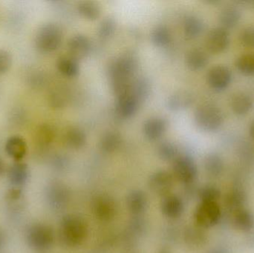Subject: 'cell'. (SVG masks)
<instances>
[{
  "label": "cell",
  "instance_id": "obj_51",
  "mask_svg": "<svg viewBox=\"0 0 254 253\" xmlns=\"http://www.w3.org/2000/svg\"><path fill=\"white\" fill-rule=\"evenodd\" d=\"M156 253H173L169 248H164L160 249Z\"/></svg>",
  "mask_w": 254,
  "mask_h": 253
},
{
  "label": "cell",
  "instance_id": "obj_30",
  "mask_svg": "<svg viewBox=\"0 0 254 253\" xmlns=\"http://www.w3.org/2000/svg\"><path fill=\"white\" fill-rule=\"evenodd\" d=\"M122 136L116 131L105 132L100 141V148L105 153H113L120 148Z\"/></svg>",
  "mask_w": 254,
  "mask_h": 253
},
{
  "label": "cell",
  "instance_id": "obj_31",
  "mask_svg": "<svg viewBox=\"0 0 254 253\" xmlns=\"http://www.w3.org/2000/svg\"><path fill=\"white\" fill-rule=\"evenodd\" d=\"M208 63L207 54L198 49H192L186 56L187 66L192 71H200Z\"/></svg>",
  "mask_w": 254,
  "mask_h": 253
},
{
  "label": "cell",
  "instance_id": "obj_9",
  "mask_svg": "<svg viewBox=\"0 0 254 253\" xmlns=\"http://www.w3.org/2000/svg\"><path fill=\"white\" fill-rule=\"evenodd\" d=\"M174 184L175 178L173 173L164 169L155 171L148 179L149 190L161 198L171 194Z\"/></svg>",
  "mask_w": 254,
  "mask_h": 253
},
{
  "label": "cell",
  "instance_id": "obj_15",
  "mask_svg": "<svg viewBox=\"0 0 254 253\" xmlns=\"http://www.w3.org/2000/svg\"><path fill=\"white\" fill-rule=\"evenodd\" d=\"M92 49L90 40L84 34H76L68 42L70 56L75 60L87 57Z\"/></svg>",
  "mask_w": 254,
  "mask_h": 253
},
{
  "label": "cell",
  "instance_id": "obj_10",
  "mask_svg": "<svg viewBox=\"0 0 254 253\" xmlns=\"http://www.w3.org/2000/svg\"><path fill=\"white\" fill-rule=\"evenodd\" d=\"M207 84L213 90H225L232 81V71L225 65H216L209 69L206 76Z\"/></svg>",
  "mask_w": 254,
  "mask_h": 253
},
{
  "label": "cell",
  "instance_id": "obj_47",
  "mask_svg": "<svg viewBox=\"0 0 254 253\" xmlns=\"http://www.w3.org/2000/svg\"><path fill=\"white\" fill-rule=\"evenodd\" d=\"M248 235H249V239L247 240L248 245L249 248L254 250V231Z\"/></svg>",
  "mask_w": 254,
  "mask_h": 253
},
{
  "label": "cell",
  "instance_id": "obj_6",
  "mask_svg": "<svg viewBox=\"0 0 254 253\" xmlns=\"http://www.w3.org/2000/svg\"><path fill=\"white\" fill-rule=\"evenodd\" d=\"M222 218V206L216 202H199L193 214L194 224L206 230L217 226Z\"/></svg>",
  "mask_w": 254,
  "mask_h": 253
},
{
  "label": "cell",
  "instance_id": "obj_29",
  "mask_svg": "<svg viewBox=\"0 0 254 253\" xmlns=\"http://www.w3.org/2000/svg\"><path fill=\"white\" fill-rule=\"evenodd\" d=\"M204 30V22L196 16H188L183 24L185 37L188 40H194L199 37Z\"/></svg>",
  "mask_w": 254,
  "mask_h": 253
},
{
  "label": "cell",
  "instance_id": "obj_49",
  "mask_svg": "<svg viewBox=\"0 0 254 253\" xmlns=\"http://www.w3.org/2000/svg\"><path fill=\"white\" fill-rule=\"evenodd\" d=\"M4 241H5V239H4V233L0 230V250L4 246Z\"/></svg>",
  "mask_w": 254,
  "mask_h": 253
},
{
  "label": "cell",
  "instance_id": "obj_33",
  "mask_svg": "<svg viewBox=\"0 0 254 253\" xmlns=\"http://www.w3.org/2000/svg\"><path fill=\"white\" fill-rule=\"evenodd\" d=\"M77 10L82 17L89 21L97 20L101 14L99 4L92 1H80L77 4Z\"/></svg>",
  "mask_w": 254,
  "mask_h": 253
},
{
  "label": "cell",
  "instance_id": "obj_25",
  "mask_svg": "<svg viewBox=\"0 0 254 253\" xmlns=\"http://www.w3.org/2000/svg\"><path fill=\"white\" fill-rule=\"evenodd\" d=\"M29 178V168L26 163L17 161L8 170V179L13 187L20 189Z\"/></svg>",
  "mask_w": 254,
  "mask_h": 253
},
{
  "label": "cell",
  "instance_id": "obj_34",
  "mask_svg": "<svg viewBox=\"0 0 254 253\" xmlns=\"http://www.w3.org/2000/svg\"><path fill=\"white\" fill-rule=\"evenodd\" d=\"M151 41L156 47H167L172 41L171 32L167 27L158 25L151 33Z\"/></svg>",
  "mask_w": 254,
  "mask_h": 253
},
{
  "label": "cell",
  "instance_id": "obj_2",
  "mask_svg": "<svg viewBox=\"0 0 254 253\" xmlns=\"http://www.w3.org/2000/svg\"><path fill=\"white\" fill-rule=\"evenodd\" d=\"M87 234V225L81 217L67 215L61 220L59 238L64 246L72 248L80 246L86 240Z\"/></svg>",
  "mask_w": 254,
  "mask_h": 253
},
{
  "label": "cell",
  "instance_id": "obj_1",
  "mask_svg": "<svg viewBox=\"0 0 254 253\" xmlns=\"http://www.w3.org/2000/svg\"><path fill=\"white\" fill-rule=\"evenodd\" d=\"M137 68L138 59L131 53H125L110 64L109 77L112 89L117 98L128 92Z\"/></svg>",
  "mask_w": 254,
  "mask_h": 253
},
{
  "label": "cell",
  "instance_id": "obj_41",
  "mask_svg": "<svg viewBox=\"0 0 254 253\" xmlns=\"http://www.w3.org/2000/svg\"><path fill=\"white\" fill-rule=\"evenodd\" d=\"M134 218L130 221L129 230L131 234L134 236L143 235L146 229V224L141 216H133Z\"/></svg>",
  "mask_w": 254,
  "mask_h": 253
},
{
  "label": "cell",
  "instance_id": "obj_11",
  "mask_svg": "<svg viewBox=\"0 0 254 253\" xmlns=\"http://www.w3.org/2000/svg\"><path fill=\"white\" fill-rule=\"evenodd\" d=\"M46 198L52 209L61 210L68 204L70 193L66 186L62 183L54 182L46 189Z\"/></svg>",
  "mask_w": 254,
  "mask_h": 253
},
{
  "label": "cell",
  "instance_id": "obj_19",
  "mask_svg": "<svg viewBox=\"0 0 254 253\" xmlns=\"http://www.w3.org/2000/svg\"><path fill=\"white\" fill-rule=\"evenodd\" d=\"M232 215V224L236 230L246 234L254 231V212L252 209L244 207Z\"/></svg>",
  "mask_w": 254,
  "mask_h": 253
},
{
  "label": "cell",
  "instance_id": "obj_44",
  "mask_svg": "<svg viewBox=\"0 0 254 253\" xmlns=\"http://www.w3.org/2000/svg\"><path fill=\"white\" fill-rule=\"evenodd\" d=\"M54 164H55V167L58 168V169H64L66 168L68 161H67V159L65 157L60 156V157L55 158Z\"/></svg>",
  "mask_w": 254,
  "mask_h": 253
},
{
  "label": "cell",
  "instance_id": "obj_22",
  "mask_svg": "<svg viewBox=\"0 0 254 253\" xmlns=\"http://www.w3.org/2000/svg\"><path fill=\"white\" fill-rule=\"evenodd\" d=\"M247 200V193L244 190L240 188L232 189L224 196V205L227 210L233 214L246 207Z\"/></svg>",
  "mask_w": 254,
  "mask_h": 253
},
{
  "label": "cell",
  "instance_id": "obj_3",
  "mask_svg": "<svg viewBox=\"0 0 254 253\" xmlns=\"http://www.w3.org/2000/svg\"><path fill=\"white\" fill-rule=\"evenodd\" d=\"M224 120L222 110L213 104H202L194 112L195 126L203 132H217L223 126Z\"/></svg>",
  "mask_w": 254,
  "mask_h": 253
},
{
  "label": "cell",
  "instance_id": "obj_39",
  "mask_svg": "<svg viewBox=\"0 0 254 253\" xmlns=\"http://www.w3.org/2000/svg\"><path fill=\"white\" fill-rule=\"evenodd\" d=\"M116 28H117V23L114 18H105L98 27V37L102 40H109L114 35Z\"/></svg>",
  "mask_w": 254,
  "mask_h": 253
},
{
  "label": "cell",
  "instance_id": "obj_36",
  "mask_svg": "<svg viewBox=\"0 0 254 253\" xmlns=\"http://www.w3.org/2000/svg\"><path fill=\"white\" fill-rule=\"evenodd\" d=\"M197 198L199 202L219 203V201L222 198V193L219 187L212 184H207L198 189Z\"/></svg>",
  "mask_w": 254,
  "mask_h": 253
},
{
  "label": "cell",
  "instance_id": "obj_18",
  "mask_svg": "<svg viewBox=\"0 0 254 253\" xmlns=\"http://www.w3.org/2000/svg\"><path fill=\"white\" fill-rule=\"evenodd\" d=\"M126 205L128 212L133 216H141L147 209V196L142 190H131L127 195Z\"/></svg>",
  "mask_w": 254,
  "mask_h": 253
},
{
  "label": "cell",
  "instance_id": "obj_12",
  "mask_svg": "<svg viewBox=\"0 0 254 253\" xmlns=\"http://www.w3.org/2000/svg\"><path fill=\"white\" fill-rule=\"evenodd\" d=\"M231 43V37L228 30L222 27H216L209 31L206 37L205 45L207 50L213 53L225 51Z\"/></svg>",
  "mask_w": 254,
  "mask_h": 253
},
{
  "label": "cell",
  "instance_id": "obj_24",
  "mask_svg": "<svg viewBox=\"0 0 254 253\" xmlns=\"http://www.w3.org/2000/svg\"><path fill=\"white\" fill-rule=\"evenodd\" d=\"M4 150L9 157L16 162L20 161L27 153L26 141L19 135H13L6 141Z\"/></svg>",
  "mask_w": 254,
  "mask_h": 253
},
{
  "label": "cell",
  "instance_id": "obj_45",
  "mask_svg": "<svg viewBox=\"0 0 254 253\" xmlns=\"http://www.w3.org/2000/svg\"><path fill=\"white\" fill-rule=\"evenodd\" d=\"M21 195H22V191H21L20 189L13 187L12 190L9 191L7 197L10 200H18L20 198Z\"/></svg>",
  "mask_w": 254,
  "mask_h": 253
},
{
  "label": "cell",
  "instance_id": "obj_46",
  "mask_svg": "<svg viewBox=\"0 0 254 253\" xmlns=\"http://www.w3.org/2000/svg\"><path fill=\"white\" fill-rule=\"evenodd\" d=\"M207 253H231L228 248L223 246L214 247Z\"/></svg>",
  "mask_w": 254,
  "mask_h": 253
},
{
  "label": "cell",
  "instance_id": "obj_40",
  "mask_svg": "<svg viewBox=\"0 0 254 253\" xmlns=\"http://www.w3.org/2000/svg\"><path fill=\"white\" fill-rule=\"evenodd\" d=\"M240 41L242 46L254 49V28L249 26L243 28L240 34Z\"/></svg>",
  "mask_w": 254,
  "mask_h": 253
},
{
  "label": "cell",
  "instance_id": "obj_38",
  "mask_svg": "<svg viewBox=\"0 0 254 253\" xmlns=\"http://www.w3.org/2000/svg\"><path fill=\"white\" fill-rule=\"evenodd\" d=\"M235 65L241 74L246 76L254 75V53L242 54L236 60Z\"/></svg>",
  "mask_w": 254,
  "mask_h": 253
},
{
  "label": "cell",
  "instance_id": "obj_50",
  "mask_svg": "<svg viewBox=\"0 0 254 253\" xmlns=\"http://www.w3.org/2000/svg\"><path fill=\"white\" fill-rule=\"evenodd\" d=\"M4 170H5V166H4V162L0 157V176H1L4 174Z\"/></svg>",
  "mask_w": 254,
  "mask_h": 253
},
{
  "label": "cell",
  "instance_id": "obj_20",
  "mask_svg": "<svg viewBox=\"0 0 254 253\" xmlns=\"http://www.w3.org/2000/svg\"><path fill=\"white\" fill-rule=\"evenodd\" d=\"M230 106L234 114L244 116L249 114L254 107L252 97L246 92H236L230 100Z\"/></svg>",
  "mask_w": 254,
  "mask_h": 253
},
{
  "label": "cell",
  "instance_id": "obj_28",
  "mask_svg": "<svg viewBox=\"0 0 254 253\" xmlns=\"http://www.w3.org/2000/svg\"><path fill=\"white\" fill-rule=\"evenodd\" d=\"M64 141L67 147L78 150L86 144V135L83 130L76 126H71L65 131Z\"/></svg>",
  "mask_w": 254,
  "mask_h": 253
},
{
  "label": "cell",
  "instance_id": "obj_32",
  "mask_svg": "<svg viewBox=\"0 0 254 253\" xmlns=\"http://www.w3.org/2000/svg\"><path fill=\"white\" fill-rule=\"evenodd\" d=\"M57 68L61 74L68 78L76 77L80 71L77 61L71 56L60 57L57 62Z\"/></svg>",
  "mask_w": 254,
  "mask_h": 253
},
{
  "label": "cell",
  "instance_id": "obj_21",
  "mask_svg": "<svg viewBox=\"0 0 254 253\" xmlns=\"http://www.w3.org/2000/svg\"><path fill=\"white\" fill-rule=\"evenodd\" d=\"M194 102L193 95L188 91H177L172 94L167 101V106L172 111L188 109Z\"/></svg>",
  "mask_w": 254,
  "mask_h": 253
},
{
  "label": "cell",
  "instance_id": "obj_35",
  "mask_svg": "<svg viewBox=\"0 0 254 253\" xmlns=\"http://www.w3.org/2000/svg\"><path fill=\"white\" fill-rule=\"evenodd\" d=\"M158 157L163 161L173 162L180 154L177 146L170 141H163L157 148Z\"/></svg>",
  "mask_w": 254,
  "mask_h": 253
},
{
  "label": "cell",
  "instance_id": "obj_42",
  "mask_svg": "<svg viewBox=\"0 0 254 253\" xmlns=\"http://www.w3.org/2000/svg\"><path fill=\"white\" fill-rule=\"evenodd\" d=\"M12 65V56L7 51L0 49V75L7 72Z\"/></svg>",
  "mask_w": 254,
  "mask_h": 253
},
{
  "label": "cell",
  "instance_id": "obj_27",
  "mask_svg": "<svg viewBox=\"0 0 254 253\" xmlns=\"http://www.w3.org/2000/svg\"><path fill=\"white\" fill-rule=\"evenodd\" d=\"M241 12L235 6H225L221 10L219 21L221 27L228 30L237 26L241 19Z\"/></svg>",
  "mask_w": 254,
  "mask_h": 253
},
{
  "label": "cell",
  "instance_id": "obj_5",
  "mask_svg": "<svg viewBox=\"0 0 254 253\" xmlns=\"http://www.w3.org/2000/svg\"><path fill=\"white\" fill-rule=\"evenodd\" d=\"M63 41V32L57 24L42 25L35 36V46L42 53H52L59 49Z\"/></svg>",
  "mask_w": 254,
  "mask_h": 253
},
{
  "label": "cell",
  "instance_id": "obj_16",
  "mask_svg": "<svg viewBox=\"0 0 254 253\" xmlns=\"http://www.w3.org/2000/svg\"><path fill=\"white\" fill-rule=\"evenodd\" d=\"M140 105V102L128 91L127 93L118 97L116 112L122 118L129 119L134 117Z\"/></svg>",
  "mask_w": 254,
  "mask_h": 253
},
{
  "label": "cell",
  "instance_id": "obj_7",
  "mask_svg": "<svg viewBox=\"0 0 254 253\" xmlns=\"http://www.w3.org/2000/svg\"><path fill=\"white\" fill-rule=\"evenodd\" d=\"M173 175L184 185L194 184L198 177V168L194 159L188 154H180L173 162Z\"/></svg>",
  "mask_w": 254,
  "mask_h": 253
},
{
  "label": "cell",
  "instance_id": "obj_23",
  "mask_svg": "<svg viewBox=\"0 0 254 253\" xmlns=\"http://www.w3.org/2000/svg\"><path fill=\"white\" fill-rule=\"evenodd\" d=\"M203 166L207 176L213 179L220 178L225 170V162L220 154L217 153L207 154L204 157Z\"/></svg>",
  "mask_w": 254,
  "mask_h": 253
},
{
  "label": "cell",
  "instance_id": "obj_14",
  "mask_svg": "<svg viewBox=\"0 0 254 253\" xmlns=\"http://www.w3.org/2000/svg\"><path fill=\"white\" fill-rule=\"evenodd\" d=\"M183 239L186 246L192 250H200L207 246L209 236L207 230L195 225L188 226L184 230Z\"/></svg>",
  "mask_w": 254,
  "mask_h": 253
},
{
  "label": "cell",
  "instance_id": "obj_48",
  "mask_svg": "<svg viewBox=\"0 0 254 253\" xmlns=\"http://www.w3.org/2000/svg\"><path fill=\"white\" fill-rule=\"evenodd\" d=\"M249 134H250L251 137H252V139L254 141V119L252 120V123H250Z\"/></svg>",
  "mask_w": 254,
  "mask_h": 253
},
{
  "label": "cell",
  "instance_id": "obj_43",
  "mask_svg": "<svg viewBox=\"0 0 254 253\" xmlns=\"http://www.w3.org/2000/svg\"><path fill=\"white\" fill-rule=\"evenodd\" d=\"M50 102L54 108H63L66 102V95L64 92L56 91L51 95Z\"/></svg>",
  "mask_w": 254,
  "mask_h": 253
},
{
  "label": "cell",
  "instance_id": "obj_13",
  "mask_svg": "<svg viewBox=\"0 0 254 253\" xmlns=\"http://www.w3.org/2000/svg\"><path fill=\"white\" fill-rule=\"evenodd\" d=\"M160 209L161 213L166 218L172 220L177 219L185 212V202L180 196L171 193L161 198Z\"/></svg>",
  "mask_w": 254,
  "mask_h": 253
},
{
  "label": "cell",
  "instance_id": "obj_4",
  "mask_svg": "<svg viewBox=\"0 0 254 253\" xmlns=\"http://www.w3.org/2000/svg\"><path fill=\"white\" fill-rule=\"evenodd\" d=\"M26 241L33 251L39 253L49 251L55 243V233L52 227L44 224H36L27 230Z\"/></svg>",
  "mask_w": 254,
  "mask_h": 253
},
{
  "label": "cell",
  "instance_id": "obj_17",
  "mask_svg": "<svg viewBox=\"0 0 254 253\" xmlns=\"http://www.w3.org/2000/svg\"><path fill=\"white\" fill-rule=\"evenodd\" d=\"M167 126L168 123L166 119L161 117H150L143 123V135L149 141H158L165 134Z\"/></svg>",
  "mask_w": 254,
  "mask_h": 253
},
{
  "label": "cell",
  "instance_id": "obj_8",
  "mask_svg": "<svg viewBox=\"0 0 254 253\" xmlns=\"http://www.w3.org/2000/svg\"><path fill=\"white\" fill-rule=\"evenodd\" d=\"M92 212L98 221L110 222L117 215V203L115 199L109 195H100L94 199Z\"/></svg>",
  "mask_w": 254,
  "mask_h": 253
},
{
  "label": "cell",
  "instance_id": "obj_37",
  "mask_svg": "<svg viewBox=\"0 0 254 253\" xmlns=\"http://www.w3.org/2000/svg\"><path fill=\"white\" fill-rule=\"evenodd\" d=\"M55 137V129L49 124L40 125L36 131V142L42 147H49L53 142Z\"/></svg>",
  "mask_w": 254,
  "mask_h": 253
},
{
  "label": "cell",
  "instance_id": "obj_26",
  "mask_svg": "<svg viewBox=\"0 0 254 253\" xmlns=\"http://www.w3.org/2000/svg\"><path fill=\"white\" fill-rule=\"evenodd\" d=\"M151 89L149 80L146 77H140L131 80L128 92L142 105L150 95Z\"/></svg>",
  "mask_w": 254,
  "mask_h": 253
}]
</instances>
